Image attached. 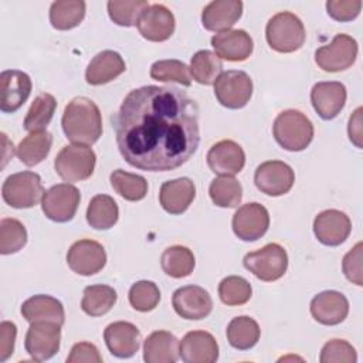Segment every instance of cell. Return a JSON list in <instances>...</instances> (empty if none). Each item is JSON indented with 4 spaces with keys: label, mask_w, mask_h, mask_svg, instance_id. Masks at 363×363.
<instances>
[{
    "label": "cell",
    "mask_w": 363,
    "mask_h": 363,
    "mask_svg": "<svg viewBox=\"0 0 363 363\" xmlns=\"http://www.w3.org/2000/svg\"><path fill=\"white\" fill-rule=\"evenodd\" d=\"M328 14L336 21H352L354 20L360 10V0H329L326 1Z\"/></svg>",
    "instance_id": "cell-46"
},
{
    "label": "cell",
    "mask_w": 363,
    "mask_h": 363,
    "mask_svg": "<svg viewBox=\"0 0 363 363\" xmlns=\"http://www.w3.org/2000/svg\"><path fill=\"white\" fill-rule=\"evenodd\" d=\"M362 250L363 244L357 242L345 257L342 261V269L345 277L356 284L357 286L363 285V278H362Z\"/></svg>",
    "instance_id": "cell-47"
},
{
    "label": "cell",
    "mask_w": 363,
    "mask_h": 363,
    "mask_svg": "<svg viewBox=\"0 0 363 363\" xmlns=\"http://www.w3.org/2000/svg\"><path fill=\"white\" fill-rule=\"evenodd\" d=\"M179 359V340L167 330L152 332L143 343L146 363H174Z\"/></svg>",
    "instance_id": "cell-29"
},
{
    "label": "cell",
    "mask_w": 363,
    "mask_h": 363,
    "mask_svg": "<svg viewBox=\"0 0 363 363\" xmlns=\"http://www.w3.org/2000/svg\"><path fill=\"white\" fill-rule=\"evenodd\" d=\"M214 95L228 109L244 108L252 95V79L241 69L224 71L214 82Z\"/></svg>",
    "instance_id": "cell-8"
},
{
    "label": "cell",
    "mask_w": 363,
    "mask_h": 363,
    "mask_svg": "<svg viewBox=\"0 0 363 363\" xmlns=\"http://www.w3.org/2000/svg\"><path fill=\"white\" fill-rule=\"evenodd\" d=\"M160 265L166 275L172 278H184L193 272L196 259L191 250L187 247L172 245L163 251Z\"/></svg>",
    "instance_id": "cell-35"
},
{
    "label": "cell",
    "mask_w": 363,
    "mask_h": 363,
    "mask_svg": "<svg viewBox=\"0 0 363 363\" xmlns=\"http://www.w3.org/2000/svg\"><path fill=\"white\" fill-rule=\"evenodd\" d=\"M346 86L339 81H322L312 86L311 102L316 113L330 121L336 118L346 102Z\"/></svg>",
    "instance_id": "cell-19"
},
{
    "label": "cell",
    "mask_w": 363,
    "mask_h": 363,
    "mask_svg": "<svg viewBox=\"0 0 363 363\" xmlns=\"http://www.w3.org/2000/svg\"><path fill=\"white\" fill-rule=\"evenodd\" d=\"M81 194L71 183H58L50 187L41 200V208L47 218L55 223H67L74 218Z\"/></svg>",
    "instance_id": "cell-10"
},
{
    "label": "cell",
    "mask_w": 363,
    "mask_h": 363,
    "mask_svg": "<svg viewBox=\"0 0 363 363\" xmlns=\"http://www.w3.org/2000/svg\"><path fill=\"white\" fill-rule=\"evenodd\" d=\"M160 301V291L152 281H138L129 289V303L139 312L153 311Z\"/></svg>",
    "instance_id": "cell-44"
},
{
    "label": "cell",
    "mask_w": 363,
    "mask_h": 363,
    "mask_svg": "<svg viewBox=\"0 0 363 363\" xmlns=\"http://www.w3.org/2000/svg\"><path fill=\"white\" fill-rule=\"evenodd\" d=\"M196 197V186L189 177L167 180L159 191V201L169 214L184 213Z\"/></svg>",
    "instance_id": "cell-26"
},
{
    "label": "cell",
    "mask_w": 363,
    "mask_h": 363,
    "mask_svg": "<svg viewBox=\"0 0 363 363\" xmlns=\"http://www.w3.org/2000/svg\"><path fill=\"white\" fill-rule=\"evenodd\" d=\"M179 356L186 363H214L218 359V345L206 330H191L179 343Z\"/></svg>",
    "instance_id": "cell-22"
},
{
    "label": "cell",
    "mask_w": 363,
    "mask_h": 363,
    "mask_svg": "<svg viewBox=\"0 0 363 363\" xmlns=\"http://www.w3.org/2000/svg\"><path fill=\"white\" fill-rule=\"evenodd\" d=\"M116 291L109 285H89L84 289L81 309L89 316H102L116 303Z\"/></svg>",
    "instance_id": "cell-33"
},
{
    "label": "cell",
    "mask_w": 363,
    "mask_h": 363,
    "mask_svg": "<svg viewBox=\"0 0 363 363\" xmlns=\"http://www.w3.org/2000/svg\"><path fill=\"white\" fill-rule=\"evenodd\" d=\"M67 264L75 274L94 275L106 264L105 248L94 240L75 241L67 252Z\"/></svg>",
    "instance_id": "cell-14"
},
{
    "label": "cell",
    "mask_w": 363,
    "mask_h": 363,
    "mask_svg": "<svg viewBox=\"0 0 363 363\" xmlns=\"http://www.w3.org/2000/svg\"><path fill=\"white\" fill-rule=\"evenodd\" d=\"M147 6L146 0H109L106 4L111 20L122 27L136 26Z\"/></svg>",
    "instance_id": "cell-40"
},
{
    "label": "cell",
    "mask_w": 363,
    "mask_h": 363,
    "mask_svg": "<svg viewBox=\"0 0 363 363\" xmlns=\"http://www.w3.org/2000/svg\"><path fill=\"white\" fill-rule=\"evenodd\" d=\"M44 193L41 177L28 170L10 174L1 187L3 200L13 208L34 207L43 200Z\"/></svg>",
    "instance_id": "cell-6"
},
{
    "label": "cell",
    "mask_w": 363,
    "mask_h": 363,
    "mask_svg": "<svg viewBox=\"0 0 363 363\" xmlns=\"http://www.w3.org/2000/svg\"><path fill=\"white\" fill-rule=\"evenodd\" d=\"M17 328L13 322L3 320L0 323V362H6L14 350Z\"/></svg>",
    "instance_id": "cell-49"
},
{
    "label": "cell",
    "mask_w": 363,
    "mask_h": 363,
    "mask_svg": "<svg viewBox=\"0 0 363 363\" xmlns=\"http://www.w3.org/2000/svg\"><path fill=\"white\" fill-rule=\"evenodd\" d=\"M119 218L116 201L108 194H96L86 208V221L95 230H109Z\"/></svg>",
    "instance_id": "cell-31"
},
{
    "label": "cell",
    "mask_w": 363,
    "mask_h": 363,
    "mask_svg": "<svg viewBox=\"0 0 363 363\" xmlns=\"http://www.w3.org/2000/svg\"><path fill=\"white\" fill-rule=\"evenodd\" d=\"M268 45L278 52H294L299 50L306 38L303 23L291 11H281L272 16L265 27Z\"/></svg>",
    "instance_id": "cell-4"
},
{
    "label": "cell",
    "mask_w": 363,
    "mask_h": 363,
    "mask_svg": "<svg viewBox=\"0 0 363 363\" xmlns=\"http://www.w3.org/2000/svg\"><path fill=\"white\" fill-rule=\"evenodd\" d=\"M140 35L149 41H166L174 33L176 21L173 13L163 4H149L136 24Z\"/></svg>",
    "instance_id": "cell-16"
},
{
    "label": "cell",
    "mask_w": 363,
    "mask_h": 363,
    "mask_svg": "<svg viewBox=\"0 0 363 363\" xmlns=\"http://www.w3.org/2000/svg\"><path fill=\"white\" fill-rule=\"evenodd\" d=\"M112 126L125 162L145 172L180 167L200 143L199 105L176 86L132 89L112 116Z\"/></svg>",
    "instance_id": "cell-1"
},
{
    "label": "cell",
    "mask_w": 363,
    "mask_h": 363,
    "mask_svg": "<svg viewBox=\"0 0 363 363\" xmlns=\"http://www.w3.org/2000/svg\"><path fill=\"white\" fill-rule=\"evenodd\" d=\"M207 164L218 176H234L242 170L245 153L237 142L224 139L210 147L207 152Z\"/></svg>",
    "instance_id": "cell-20"
},
{
    "label": "cell",
    "mask_w": 363,
    "mask_h": 363,
    "mask_svg": "<svg viewBox=\"0 0 363 363\" xmlns=\"http://www.w3.org/2000/svg\"><path fill=\"white\" fill-rule=\"evenodd\" d=\"M347 313L349 302L346 296L337 291H323L311 301V315L322 325H339L346 319Z\"/></svg>",
    "instance_id": "cell-24"
},
{
    "label": "cell",
    "mask_w": 363,
    "mask_h": 363,
    "mask_svg": "<svg viewBox=\"0 0 363 363\" xmlns=\"http://www.w3.org/2000/svg\"><path fill=\"white\" fill-rule=\"evenodd\" d=\"M252 295L251 284L238 275L224 278L218 285V296L227 306H240L250 301Z\"/></svg>",
    "instance_id": "cell-41"
},
{
    "label": "cell",
    "mask_w": 363,
    "mask_h": 363,
    "mask_svg": "<svg viewBox=\"0 0 363 363\" xmlns=\"http://www.w3.org/2000/svg\"><path fill=\"white\" fill-rule=\"evenodd\" d=\"M223 72V62L216 52L208 50L197 51L190 61V75L201 85H211Z\"/></svg>",
    "instance_id": "cell-36"
},
{
    "label": "cell",
    "mask_w": 363,
    "mask_h": 363,
    "mask_svg": "<svg viewBox=\"0 0 363 363\" xmlns=\"http://www.w3.org/2000/svg\"><path fill=\"white\" fill-rule=\"evenodd\" d=\"M269 227L268 210L259 203H248L233 216V231L242 241H255L261 238Z\"/></svg>",
    "instance_id": "cell-15"
},
{
    "label": "cell",
    "mask_w": 363,
    "mask_h": 363,
    "mask_svg": "<svg viewBox=\"0 0 363 363\" xmlns=\"http://www.w3.org/2000/svg\"><path fill=\"white\" fill-rule=\"evenodd\" d=\"M242 14V1L240 0H214L201 11V24L206 30L214 33L228 31Z\"/></svg>",
    "instance_id": "cell-25"
},
{
    "label": "cell",
    "mask_w": 363,
    "mask_h": 363,
    "mask_svg": "<svg viewBox=\"0 0 363 363\" xmlns=\"http://www.w3.org/2000/svg\"><path fill=\"white\" fill-rule=\"evenodd\" d=\"M61 125L67 139L75 145L91 146L102 135L99 108L86 96H77L68 102L62 113Z\"/></svg>",
    "instance_id": "cell-2"
},
{
    "label": "cell",
    "mask_w": 363,
    "mask_h": 363,
    "mask_svg": "<svg viewBox=\"0 0 363 363\" xmlns=\"http://www.w3.org/2000/svg\"><path fill=\"white\" fill-rule=\"evenodd\" d=\"M27 242V231L17 218H3L0 221V254L9 255L20 251Z\"/></svg>",
    "instance_id": "cell-43"
},
{
    "label": "cell",
    "mask_w": 363,
    "mask_h": 363,
    "mask_svg": "<svg viewBox=\"0 0 363 363\" xmlns=\"http://www.w3.org/2000/svg\"><path fill=\"white\" fill-rule=\"evenodd\" d=\"M261 329L250 316L233 318L227 326V340L238 350H248L257 345L259 340Z\"/></svg>",
    "instance_id": "cell-34"
},
{
    "label": "cell",
    "mask_w": 363,
    "mask_h": 363,
    "mask_svg": "<svg viewBox=\"0 0 363 363\" xmlns=\"http://www.w3.org/2000/svg\"><path fill=\"white\" fill-rule=\"evenodd\" d=\"M68 363H101L102 356L98 347L89 342L75 343L67 357Z\"/></svg>",
    "instance_id": "cell-48"
},
{
    "label": "cell",
    "mask_w": 363,
    "mask_h": 363,
    "mask_svg": "<svg viewBox=\"0 0 363 363\" xmlns=\"http://www.w3.org/2000/svg\"><path fill=\"white\" fill-rule=\"evenodd\" d=\"M352 231L350 218L340 210H325L313 220V233L319 242L329 247L340 245Z\"/></svg>",
    "instance_id": "cell-18"
},
{
    "label": "cell",
    "mask_w": 363,
    "mask_h": 363,
    "mask_svg": "<svg viewBox=\"0 0 363 363\" xmlns=\"http://www.w3.org/2000/svg\"><path fill=\"white\" fill-rule=\"evenodd\" d=\"M104 340L106 343L108 350L119 357L128 359L132 357L140 347V332L139 329L125 320H118L109 323L104 330Z\"/></svg>",
    "instance_id": "cell-21"
},
{
    "label": "cell",
    "mask_w": 363,
    "mask_h": 363,
    "mask_svg": "<svg viewBox=\"0 0 363 363\" xmlns=\"http://www.w3.org/2000/svg\"><path fill=\"white\" fill-rule=\"evenodd\" d=\"M357 43L347 34H336L330 44L322 45L315 52V62L326 72H339L350 68L357 57Z\"/></svg>",
    "instance_id": "cell-9"
},
{
    "label": "cell",
    "mask_w": 363,
    "mask_h": 363,
    "mask_svg": "<svg viewBox=\"0 0 363 363\" xmlns=\"http://www.w3.org/2000/svg\"><path fill=\"white\" fill-rule=\"evenodd\" d=\"M57 108V101L51 94H40L34 98L27 115L24 118V129L28 132L45 130L48 123L51 122L54 112Z\"/></svg>",
    "instance_id": "cell-37"
},
{
    "label": "cell",
    "mask_w": 363,
    "mask_h": 363,
    "mask_svg": "<svg viewBox=\"0 0 363 363\" xmlns=\"http://www.w3.org/2000/svg\"><path fill=\"white\" fill-rule=\"evenodd\" d=\"M109 180L112 189L128 201H139L147 193V182L143 176L118 169L111 173Z\"/></svg>",
    "instance_id": "cell-39"
},
{
    "label": "cell",
    "mask_w": 363,
    "mask_h": 363,
    "mask_svg": "<svg viewBox=\"0 0 363 363\" xmlns=\"http://www.w3.org/2000/svg\"><path fill=\"white\" fill-rule=\"evenodd\" d=\"M52 145V135L47 130L30 132L17 146V157L21 163L33 167L41 163L50 153Z\"/></svg>",
    "instance_id": "cell-30"
},
{
    "label": "cell",
    "mask_w": 363,
    "mask_h": 363,
    "mask_svg": "<svg viewBox=\"0 0 363 363\" xmlns=\"http://www.w3.org/2000/svg\"><path fill=\"white\" fill-rule=\"evenodd\" d=\"M320 363H354L357 354L354 347L342 339H332L320 350Z\"/></svg>",
    "instance_id": "cell-45"
},
{
    "label": "cell",
    "mask_w": 363,
    "mask_h": 363,
    "mask_svg": "<svg viewBox=\"0 0 363 363\" xmlns=\"http://www.w3.org/2000/svg\"><path fill=\"white\" fill-rule=\"evenodd\" d=\"M86 4L82 0H57L50 7V23L54 28L65 31L81 24Z\"/></svg>",
    "instance_id": "cell-32"
},
{
    "label": "cell",
    "mask_w": 363,
    "mask_h": 363,
    "mask_svg": "<svg viewBox=\"0 0 363 363\" xmlns=\"http://www.w3.org/2000/svg\"><path fill=\"white\" fill-rule=\"evenodd\" d=\"M61 326L52 322H33L26 333L24 346L35 362L51 359L60 350Z\"/></svg>",
    "instance_id": "cell-11"
},
{
    "label": "cell",
    "mask_w": 363,
    "mask_h": 363,
    "mask_svg": "<svg viewBox=\"0 0 363 363\" xmlns=\"http://www.w3.org/2000/svg\"><path fill=\"white\" fill-rule=\"evenodd\" d=\"M277 143L289 152H301L313 139V125L301 111L286 109L278 113L272 125Z\"/></svg>",
    "instance_id": "cell-3"
},
{
    "label": "cell",
    "mask_w": 363,
    "mask_h": 363,
    "mask_svg": "<svg viewBox=\"0 0 363 363\" xmlns=\"http://www.w3.org/2000/svg\"><path fill=\"white\" fill-rule=\"evenodd\" d=\"M96 163L95 152L84 145L64 146L54 160L57 174L68 182L75 183L92 176Z\"/></svg>",
    "instance_id": "cell-5"
},
{
    "label": "cell",
    "mask_w": 363,
    "mask_h": 363,
    "mask_svg": "<svg viewBox=\"0 0 363 363\" xmlns=\"http://www.w3.org/2000/svg\"><path fill=\"white\" fill-rule=\"evenodd\" d=\"M172 305L179 316L189 320H199L211 313L213 299L204 288L186 285L173 292Z\"/></svg>",
    "instance_id": "cell-13"
},
{
    "label": "cell",
    "mask_w": 363,
    "mask_h": 363,
    "mask_svg": "<svg viewBox=\"0 0 363 363\" xmlns=\"http://www.w3.org/2000/svg\"><path fill=\"white\" fill-rule=\"evenodd\" d=\"M254 183L261 193L277 197L286 194L292 189L295 173L285 162L267 160L255 169Z\"/></svg>",
    "instance_id": "cell-12"
},
{
    "label": "cell",
    "mask_w": 363,
    "mask_h": 363,
    "mask_svg": "<svg viewBox=\"0 0 363 363\" xmlns=\"http://www.w3.org/2000/svg\"><path fill=\"white\" fill-rule=\"evenodd\" d=\"M126 65L119 52L105 50L98 52L88 64L85 71V79L89 85H102L113 81L122 72Z\"/></svg>",
    "instance_id": "cell-27"
},
{
    "label": "cell",
    "mask_w": 363,
    "mask_h": 363,
    "mask_svg": "<svg viewBox=\"0 0 363 363\" xmlns=\"http://www.w3.org/2000/svg\"><path fill=\"white\" fill-rule=\"evenodd\" d=\"M30 77L18 69H4L0 74V109L13 113L20 109L31 94Z\"/></svg>",
    "instance_id": "cell-17"
},
{
    "label": "cell",
    "mask_w": 363,
    "mask_h": 363,
    "mask_svg": "<svg viewBox=\"0 0 363 363\" xmlns=\"http://www.w3.org/2000/svg\"><path fill=\"white\" fill-rule=\"evenodd\" d=\"M23 318L33 322H52L60 326L65 322V311L62 303L50 295H34L21 305Z\"/></svg>",
    "instance_id": "cell-28"
},
{
    "label": "cell",
    "mask_w": 363,
    "mask_h": 363,
    "mask_svg": "<svg viewBox=\"0 0 363 363\" xmlns=\"http://www.w3.org/2000/svg\"><path fill=\"white\" fill-rule=\"evenodd\" d=\"M362 111H363L362 106H359L353 112V115L349 119V126H347L349 139L359 149H362V138H363L362 136Z\"/></svg>",
    "instance_id": "cell-50"
},
{
    "label": "cell",
    "mask_w": 363,
    "mask_h": 363,
    "mask_svg": "<svg viewBox=\"0 0 363 363\" xmlns=\"http://www.w3.org/2000/svg\"><path fill=\"white\" fill-rule=\"evenodd\" d=\"M211 47L216 55L227 61H245L254 48L251 35L244 30H228L211 37Z\"/></svg>",
    "instance_id": "cell-23"
},
{
    "label": "cell",
    "mask_w": 363,
    "mask_h": 363,
    "mask_svg": "<svg viewBox=\"0 0 363 363\" xmlns=\"http://www.w3.org/2000/svg\"><path fill=\"white\" fill-rule=\"evenodd\" d=\"M150 77L156 81L177 82L189 86L191 84V75L189 67L179 60H160L152 64Z\"/></svg>",
    "instance_id": "cell-42"
},
{
    "label": "cell",
    "mask_w": 363,
    "mask_h": 363,
    "mask_svg": "<svg viewBox=\"0 0 363 363\" xmlns=\"http://www.w3.org/2000/svg\"><path fill=\"white\" fill-rule=\"evenodd\" d=\"M208 194L216 206L233 208L241 203L242 187L233 176H218L210 183Z\"/></svg>",
    "instance_id": "cell-38"
},
{
    "label": "cell",
    "mask_w": 363,
    "mask_h": 363,
    "mask_svg": "<svg viewBox=\"0 0 363 363\" xmlns=\"http://www.w3.org/2000/svg\"><path fill=\"white\" fill-rule=\"evenodd\" d=\"M244 267L258 279L272 282L279 279L288 268V254L277 242H269L257 251L245 254Z\"/></svg>",
    "instance_id": "cell-7"
}]
</instances>
